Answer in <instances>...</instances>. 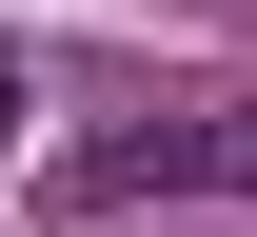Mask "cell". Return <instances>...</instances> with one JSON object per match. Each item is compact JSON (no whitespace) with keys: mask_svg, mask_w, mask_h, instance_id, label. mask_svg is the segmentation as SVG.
<instances>
[{"mask_svg":"<svg viewBox=\"0 0 257 237\" xmlns=\"http://www.w3.org/2000/svg\"><path fill=\"white\" fill-rule=\"evenodd\" d=\"M79 198H257V99L237 119H159V138H99Z\"/></svg>","mask_w":257,"mask_h":237,"instance_id":"1","label":"cell"},{"mask_svg":"<svg viewBox=\"0 0 257 237\" xmlns=\"http://www.w3.org/2000/svg\"><path fill=\"white\" fill-rule=\"evenodd\" d=\"M20 119H40V99H20V60H0V158H20Z\"/></svg>","mask_w":257,"mask_h":237,"instance_id":"2","label":"cell"}]
</instances>
